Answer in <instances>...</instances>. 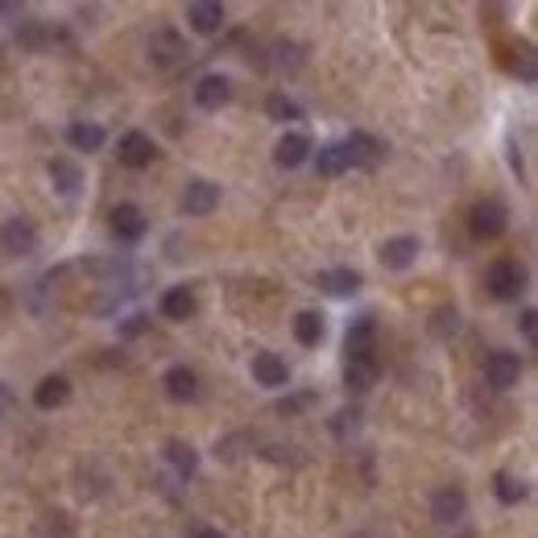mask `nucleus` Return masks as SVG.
Returning a JSON list of instances; mask_svg holds the SVG:
<instances>
[{
  "label": "nucleus",
  "mask_w": 538,
  "mask_h": 538,
  "mask_svg": "<svg viewBox=\"0 0 538 538\" xmlns=\"http://www.w3.org/2000/svg\"><path fill=\"white\" fill-rule=\"evenodd\" d=\"M509 228V212L501 199H481V204L468 212V232L476 240H497Z\"/></svg>",
  "instance_id": "f257e3e1"
},
{
  "label": "nucleus",
  "mask_w": 538,
  "mask_h": 538,
  "mask_svg": "<svg viewBox=\"0 0 538 538\" xmlns=\"http://www.w3.org/2000/svg\"><path fill=\"white\" fill-rule=\"evenodd\" d=\"M484 286H489V294L501 302H514L517 294L526 291V269L517 265V261H493L489 265V273H484Z\"/></svg>",
  "instance_id": "f03ea898"
},
{
  "label": "nucleus",
  "mask_w": 538,
  "mask_h": 538,
  "mask_svg": "<svg viewBox=\"0 0 538 538\" xmlns=\"http://www.w3.org/2000/svg\"><path fill=\"white\" fill-rule=\"evenodd\" d=\"M38 245H42V237H38L33 220H25V215L4 220V228H0V248H4L9 257H30V253H38Z\"/></svg>",
  "instance_id": "7ed1b4c3"
},
{
  "label": "nucleus",
  "mask_w": 538,
  "mask_h": 538,
  "mask_svg": "<svg viewBox=\"0 0 538 538\" xmlns=\"http://www.w3.org/2000/svg\"><path fill=\"white\" fill-rule=\"evenodd\" d=\"M108 228H112V237H117L120 245H137V240L150 232V220H145V212H141L137 204H117L108 212Z\"/></svg>",
  "instance_id": "20e7f679"
},
{
  "label": "nucleus",
  "mask_w": 538,
  "mask_h": 538,
  "mask_svg": "<svg viewBox=\"0 0 538 538\" xmlns=\"http://www.w3.org/2000/svg\"><path fill=\"white\" fill-rule=\"evenodd\" d=\"M340 145H344L348 166H365V170H373V166H381V158H386V141L373 137V133H348Z\"/></svg>",
  "instance_id": "39448f33"
},
{
  "label": "nucleus",
  "mask_w": 538,
  "mask_h": 538,
  "mask_svg": "<svg viewBox=\"0 0 538 538\" xmlns=\"http://www.w3.org/2000/svg\"><path fill=\"white\" fill-rule=\"evenodd\" d=\"M117 158H120V166H129V170H145V166L158 158V145H153L150 133L133 129L117 141Z\"/></svg>",
  "instance_id": "423d86ee"
},
{
  "label": "nucleus",
  "mask_w": 538,
  "mask_h": 538,
  "mask_svg": "<svg viewBox=\"0 0 538 538\" xmlns=\"http://www.w3.org/2000/svg\"><path fill=\"white\" fill-rule=\"evenodd\" d=\"M224 22H228V9L220 0H195V4H187V25H191L195 33H204V38L220 33Z\"/></svg>",
  "instance_id": "0eeeda50"
},
{
  "label": "nucleus",
  "mask_w": 538,
  "mask_h": 538,
  "mask_svg": "<svg viewBox=\"0 0 538 538\" xmlns=\"http://www.w3.org/2000/svg\"><path fill=\"white\" fill-rule=\"evenodd\" d=\"M522 377V356L517 352H493L484 360V381L493 389H514Z\"/></svg>",
  "instance_id": "6e6552de"
},
{
  "label": "nucleus",
  "mask_w": 538,
  "mask_h": 538,
  "mask_svg": "<svg viewBox=\"0 0 538 538\" xmlns=\"http://www.w3.org/2000/svg\"><path fill=\"white\" fill-rule=\"evenodd\" d=\"M377 377H381V360L377 352H360V356H348V369H344V381L352 394H365V389L377 386Z\"/></svg>",
  "instance_id": "1a4fd4ad"
},
{
  "label": "nucleus",
  "mask_w": 538,
  "mask_h": 538,
  "mask_svg": "<svg viewBox=\"0 0 538 538\" xmlns=\"http://www.w3.org/2000/svg\"><path fill=\"white\" fill-rule=\"evenodd\" d=\"M315 153V141L307 133H282V141L273 145V161H278L282 170H294L302 161Z\"/></svg>",
  "instance_id": "9d476101"
},
{
  "label": "nucleus",
  "mask_w": 538,
  "mask_h": 538,
  "mask_svg": "<svg viewBox=\"0 0 538 538\" xmlns=\"http://www.w3.org/2000/svg\"><path fill=\"white\" fill-rule=\"evenodd\" d=\"M150 58H153V66L170 71V66H178L187 58V42L174 30H158L153 33V42H150Z\"/></svg>",
  "instance_id": "9b49d317"
},
{
  "label": "nucleus",
  "mask_w": 538,
  "mask_h": 538,
  "mask_svg": "<svg viewBox=\"0 0 538 538\" xmlns=\"http://www.w3.org/2000/svg\"><path fill=\"white\" fill-rule=\"evenodd\" d=\"M464 514H468V497H464V489H439V493L430 497V517H435L439 526H456Z\"/></svg>",
  "instance_id": "f8f14e48"
},
{
  "label": "nucleus",
  "mask_w": 538,
  "mask_h": 538,
  "mask_svg": "<svg viewBox=\"0 0 538 538\" xmlns=\"http://www.w3.org/2000/svg\"><path fill=\"white\" fill-rule=\"evenodd\" d=\"M228 100H232V79L228 75H204L195 83V104L204 112H220Z\"/></svg>",
  "instance_id": "ddd939ff"
},
{
  "label": "nucleus",
  "mask_w": 538,
  "mask_h": 538,
  "mask_svg": "<svg viewBox=\"0 0 538 538\" xmlns=\"http://www.w3.org/2000/svg\"><path fill=\"white\" fill-rule=\"evenodd\" d=\"M220 207V187L207 178H191L183 191V212L187 215H212Z\"/></svg>",
  "instance_id": "4468645a"
},
{
  "label": "nucleus",
  "mask_w": 538,
  "mask_h": 538,
  "mask_svg": "<svg viewBox=\"0 0 538 538\" xmlns=\"http://www.w3.org/2000/svg\"><path fill=\"white\" fill-rule=\"evenodd\" d=\"M253 377L265 389H282V386H291V365L278 352H257L253 356Z\"/></svg>",
  "instance_id": "2eb2a0df"
},
{
  "label": "nucleus",
  "mask_w": 538,
  "mask_h": 538,
  "mask_svg": "<svg viewBox=\"0 0 538 538\" xmlns=\"http://www.w3.org/2000/svg\"><path fill=\"white\" fill-rule=\"evenodd\" d=\"M315 286H319L323 294H332V299H352V294L365 286V278H360L356 269H323L319 278H315Z\"/></svg>",
  "instance_id": "dca6fc26"
},
{
  "label": "nucleus",
  "mask_w": 538,
  "mask_h": 538,
  "mask_svg": "<svg viewBox=\"0 0 538 538\" xmlns=\"http://www.w3.org/2000/svg\"><path fill=\"white\" fill-rule=\"evenodd\" d=\"M161 389H166L170 402H195L199 398V377H195V369L174 365V369H166V377H161Z\"/></svg>",
  "instance_id": "f3484780"
},
{
  "label": "nucleus",
  "mask_w": 538,
  "mask_h": 538,
  "mask_svg": "<svg viewBox=\"0 0 538 538\" xmlns=\"http://www.w3.org/2000/svg\"><path fill=\"white\" fill-rule=\"evenodd\" d=\"M419 253H422V245H419V237H394V240H386L381 245V265L386 269H410L414 261H419Z\"/></svg>",
  "instance_id": "a211bd4d"
},
{
  "label": "nucleus",
  "mask_w": 538,
  "mask_h": 538,
  "mask_svg": "<svg viewBox=\"0 0 538 538\" xmlns=\"http://www.w3.org/2000/svg\"><path fill=\"white\" fill-rule=\"evenodd\" d=\"M66 398H71V381L63 373H50L33 386V406L38 410H58Z\"/></svg>",
  "instance_id": "6ab92c4d"
},
{
  "label": "nucleus",
  "mask_w": 538,
  "mask_h": 538,
  "mask_svg": "<svg viewBox=\"0 0 538 538\" xmlns=\"http://www.w3.org/2000/svg\"><path fill=\"white\" fill-rule=\"evenodd\" d=\"M158 311L166 315V319H174V323H183V319H191V315L199 311V302H195V291H191V286H170V291L161 294V302H158Z\"/></svg>",
  "instance_id": "aec40b11"
},
{
  "label": "nucleus",
  "mask_w": 538,
  "mask_h": 538,
  "mask_svg": "<svg viewBox=\"0 0 538 538\" xmlns=\"http://www.w3.org/2000/svg\"><path fill=\"white\" fill-rule=\"evenodd\" d=\"M46 174H50V183H54V191L58 195H79V187H83V170H79V161H71V158H54L50 166H46Z\"/></svg>",
  "instance_id": "412c9836"
},
{
  "label": "nucleus",
  "mask_w": 538,
  "mask_h": 538,
  "mask_svg": "<svg viewBox=\"0 0 538 538\" xmlns=\"http://www.w3.org/2000/svg\"><path fill=\"white\" fill-rule=\"evenodd\" d=\"M66 141H71V150H79V153H96V150H104L108 133L100 129L96 120H71V129H66Z\"/></svg>",
  "instance_id": "4be33fe9"
},
{
  "label": "nucleus",
  "mask_w": 538,
  "mask_h": 538,
  "mask_svg": "<svg viewBox=\"0 0 538 538\" xmlns=\"http://www.w3.org/2000/svg\"><path fill=\"white\" fill-rule=\"evenodd\" d=\"M373 335H377V315H356L352 327H348L344 344H348V356H360V352H373Z\"/></svg>",
  "instance_id": "5701e85b"
},
{
  "label": "nucleus",
  "mask_w": 538,
  "mask_h": 538,
  "mask_svg": "<svg viewBox=\"0 0 538 538\" xmlns=\"http://www.w3.org/2000/svg\"><path fill=\"white\" fill-rule=\"evenodd\" d=\"M161 456H166V464H170V468L183 476V481H187V476H195V468H199V452H195L187 439H166Z\"/></svg>",
  "instance_id": "b1692460"
},
{
  "label": "nucleus",
  "mask_w": 538,
  "mask_h": 538,
  "mask_svg": "<svg viewBox=\"0 0 538 538\" xmlns=\"http://www.w3.org/2000/svg\"><path fill=\"white\" fill-rule=\"evenodd\" d=\"M323 332H327V327H323L319 311H299L294 315V340H299L302 348H315L323 340Z\"/></svg>",
  "instance_id": "393cba45"
},
{
  "label": "nucleus",
  "mask_w": 538,
  "mask_h": 538,
  "mask_svg": "<svg viewBox=\"0 0 538 538\" xmlns=\"http://www.w3.org/2000/svg\"><path fill=\"white\" fill-rule=\"evenodd\" d=\"M315 170L323 174V178H340V174L348 170V158H344V145H323L319 153H315Z\"/></svg>",
  "instance_id": "a878e982"
},
{
  "label": "nucleus",
  "mask_w": 538,
  "mask_h": 538,
  "mask_svg": "<svg viewBox=\"0 0 538 538\" xmlns=\"http://www.w3.org/2000/svg\"><path fill=\"white\" fill-rule=\"evenodd\" d=\"M493 493H497V501L501 506H517V501H526V481H517V476H509V473H497L493 476Z\"/></svg>",
  "instance_id": "bb28decb"
},
{
  "label": "nucleus",
  "mask_w": 538,
  "mask_h": 538,
  "mask_svg": "<svg viewBox=\"0 0 538 538\" xmlns=\"http://www.w3.org/2000/svg\"><path fill=\"white\" fill-rule=\"evenodd\" d=\"M265 112H269V120H282V125H286V120H302V104L291 100L286 91H273V96L265 100Z\"/></svg>",
  "instance_id": "cd10ccee"
},
{
  "label": "nucleus",
  "mask_w": 538,
  "mask_h": 538,
  "mask_svg": "<svg viewBox=\"0 0 538 538\" xmlns=\"http://www.w3.org/2000/svg\"><path fill=\"white\" fill-rule=\"evenodd\" d=\"M17 42H22L25 50H42V46L50 42V30H46L42 22H22V30H17Z\"/></svg>",
  "instance_id": "c85d7f7f"
},
{
  "label": "nucleus",
  "mask_w": 538,
  "mask_h": 538,
  "mask_svg": "<svg viewBox=\"0 0 538 538\" xmlns=\"http://www.w3.org/2000/svg\"><path fill=\"white\" fill-rule=\"evenodd\" d=\"M150 327H153V319H150V315H129V319H120L117 323V332H120V340H137V335H145V332H150Z\"/></svg>",
  "instance_id": "c756f323"
},
{
  "label": "nucleus",
  "mask_w": 538,
  "mask_h": 538,
  "mask_svg": "<svg viewBox=\"0 0 538 538\" xmlns=\"http://www.w3.org/2000/svg\"><path fill=\"white\" fill-rule=\"evenodd\" d=\"M360 430V410H340L332 419V435L335 439H348V435H356Z\"/></svg>",
  "instance_id": "7c9ffc66"
},
{
  "label": "nucleus",
  "mask_w": 538,
  "mask_h": 538,
  "mask_svg": "<svg viewBox=\"0 0 538 538\" xmlns=\"http://www.w3.org/2000/svg\"><path fill=\"white\" fill-rule=\"evenodd\" d=\"M315 402V394H299V398H286L278 402V414H299V410H307Z\"/></svg>",
  "instance_id": "2f4dec72"
},
{
  "label": "nucleus",
  "mask_w": 538,
  "mask_h": 538,
  "mask_svg": "<svg viewBox=\"0 0 538 538\" xmlns=\"http://www.w3.org/2000/svg\"><path fill=\"white\" fill-rule=\"evenodd\" d=\"M522 58H517V71H522V79H526V83H534V50H530V46H522Z\"/></svg>",
  "instance_id": "473e14b6"
},
{
  "label": "nucleus",
  "mask_w": 538,
  "mask_h": 538,
  "mask_svg": "<svg viewBox=\"0 0 538 538\" xmlns=\"http://www.w3.org/2000/svg\"><path fill=\"white\" fill-rule=\"evenodd\" d=\"M534 319H538L534 311H522V319H517V323H522V335H526V340H534Z\"/></svg>",
  "instance_id": "72a5a7b5"
},
{
  "label": "nucleus",
  "mask_w": 538,
  "mask_h": 538,
  "mask_svg": "<svg viewBox=\"0 0 538 538\" xmlns=\"http://www.w3.org/2000/svg\"><path fill=\"white\" fill-rule=\"evenodd\" d=\"M0 17H22V4H4L0 0Z\"/></svg>",
  "instance_id": "f704fd0d"
},
{
  "label": "nucleus",
  "mask_w": 538,
  "mask_h": 538,
  "mask_svg": "<svg viewBox=\"0 0 538 538\" xmlns=\"http://www.w3.org/2000/svg\"><path fill=\"white\" fill-rule=\"evenodd\" d=\"M191 538H224V534H220V530H215V526H199Z\"/></svg>",
  "instance_id": "c9c22d12"
},
{
  "label": "nucleus",
  "mask_w": 538,
  "mask_h": 538,
  "mask_svg": "<svg viewBox=\"0 0 538 538\" xmlns=\"http://www.w3.org/2000/svg\"><path fill=\"white\" fill-rule=\"evenodd\" d=\"M9 402H13V389H9V386H4V381H0V410L9 406Z\"/></svg>",
  "instance_id": "e433bc0d"
}]
</instances>
